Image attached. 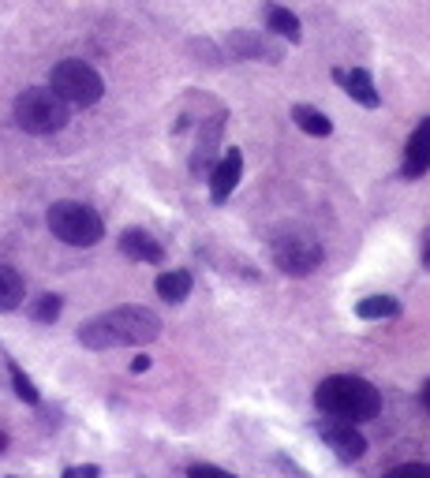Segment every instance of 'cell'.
Here are the masks:
<instances>
[{
    "label": "cell",
    "instance_id": "cell-1",
    "mask_svg": "<svg viewBox=\"0 0 430 478\" xmlns=\"http://www.w3.org/2000/svg\"><path fill=\"white\" fill-rule=\"evenodd\" d=\"M161 337V317L150 307H112L79 329V344L90 352H112V347H139Z\"/></svg>",
    "mask_w": 430,
    "mask_h": 478
},
{
    "label": "cell",
    "instance_id": "cell-2",
    "mask_svg": "<svg viewBox=\"0 0 430 478\" xmlns=\"http://www.w3.org/2000/svg\"><path fill=\"white\" fill-rule=\"evenodd\" d=\"M315 404L322 415L337 419V423H366L382 411V393L371 385L366 377H352V374H333L315 389Z\"/></svg>",
    "mask_w": 430,
    "mask_h": 478
},
{
    "label": "cell",
    "instance_id": "cell-3",
    "mask_svg": "<svg viewBox=\"0 0 430 478\" xmlns=\"http://www.w3.org/2000/svg\"><path fill=\"white\" fill-rule=\"evenodd\" d=\"M72 105L60 102L49 86H30L15 98V123L30 135H53L68 123Z\"/></svg>",
    "mask_w": 430,
    "mask_h": 478
},
{
    "label": "cell",
    "instance_id": "cell-4",
    "mask_svg": "<svg viewBox=\"0 0 430 478\" xmlns=\"http://www.w3.org/2000/svg\"><path fill=\"white\" fill-rule=\"evenodd\" d=\"M49 232L60 239V243H68V247H94L102 236H105V225H102V217L83 206V202H53L49 206Z\"/></svg>",
    "mask_w": 430,
    "mask_h": 478
},
{
    "label": "cell",
    "instance_id": "cell-5",
    "mask_svg": "<svg viewBox=\"0 0 430 478\" xmlns=\"http://www.w3.org/2000/svg\"><path fill=\"white\" fill-rule=\"evenodd\" d=\"M49 90L56 93L60 102H68L75 109H90V105L102 102L105 83H102V75L94 68H90V63H83V60H60L56 68L49 72Z\"/></svg>",
    "mask_w": 430,
    "mask_h": 478
},
{
    "label": "cell",
    "instance_id": "cell-6",
    "mask_svg": "<svg viewBox=\"0 0 430 478\" xmlns=\"http://www.w3.org/2000/svg\"><path fill=\"white\" fill-rule=\"evenodd\" d=\"M322 247L311 239V236H303V232H292V236H281L278 243H273V262H278L281 273L288 277H307V273H315L322 266Z\"/></svg>",
    "mask_w": 430,
    "mask_h": 478
},
{
    "label": "cell",
    "instance_id": "cell-7",
    "mask_svg": "<svg viewBox=\"0 0 430 478\" xmlns=\"http://www.w3.org/2000/svg\"><path fill=\"white\" fill-rule=\"evenodd\" d=\"M318 434H322V441L329 444V449L337 453V460H359L363 453H366V441H363V434L352 426V423H337V419H329V423H322L318 426Z\"/></svg>",
    "mask_w": 430,
    "mask_h": 478
},
{
    "label": "cell",
    "instance_id": "cell-8",
    "mask_svg": "<svg viewBox=\"0 0 430 478\" xmlns=\"http://www.w3.org/2000/svg\"><path fill=\"white\" fill-rule=\"evenodd\" d=\"M239 176H243V153L232 146L221 161H218V169H213V176H210V199L213 202H229V195L236 190V183H239Z\"/></svg>",
    "mask_w": 430,
    "mask_h": 478
},
{
    "label": "cell",
    "instance_id": "cell-9",
    "mask_svg": "<svg viewBox=\"0 0 430 478\" xmlns=\"http://www.w3.org/2000/svg\"><path fill=\"white\" fill-rule=\"evenodd\" d=\"M430 172V116L412 132L405 146V180H419Z\"/></svg>",
    "mask_w": 430,
    "mask_h": 478
},
{
    "label": "cell",
    "instance_id": "cell-10",
    "mask_svg": "<svg viewBox=\"0 0 430 478\" xmlns=\"http://www.w3.org/2000/svg\"><path fill=\"white\" fill-rule=\"evenodd\" d=\"M120 250H124L132 262H150V266H158L165 259L161 243L153 239L150 232H142V229H128L124 236H120Z\"/></svg>",
    "mask_w": 430,
    "mask_h": 478
},
{
    "label": "cell",
    "instance_id": "cell-11",
    "mask_svg": "<svg viewBox=\"0 0 430 478\" xmlns=\"http://www.w3.org/2000/svg\"><path fill=\"white\" fill-rule=\"evenodd\" d=\"M341 86H345V93H348V98H352V102H359L363 109H378V105H382V93L375 90V79H371V72L352 68V72H345Z\"/></svg>",
    "mask_w": 430,
    "mask_h": 478
},
{
    "label": "cell",
    "instance_id": "cell-12",
    "mask_svg": "<svg viewBox=\"0 0 430 478\" xmlns=\"http://www.w3.org/2000/svg\"><path fill=\"white\" fill-rule=\"evenodd\" d=\"M229 49L236 53V56H266L269 63H278L281 60V49L278 45H269L266 38H259V34H248V30H236V34L229 38Z\"/></svg>",
    "mask_w": 430,
    "mask_h": 478
},
{
    "label": "cell",
    "instance_id": "cell-13",
    "mask_svg": "<svg viewBox=\"0 0 430 478\" xmlns=\"http://www.w3.org/2000/svg\"><path fill=\"white\" fill-rule=\"evenodd\" d=\"M191 273L188 269H165L158 280H153V288H158V296L165 299V303H183L191 296Z\"/></svg>",
    "mask_w": 430,
    "mask_h": 478
},
{
    "label": "cell",
    "instance_id": "cell-14",
    "mask_svg": "<svg viewBox=\"0 0 430 478\" xmlns=\"http://www.w3.org/2000/svg\"><path fill=\"white\" fill-rule=\"evenodd\" d=\"M396 314H401V303L393 296H366L356 303V317H363V322H386V317H396Z\"/></svg>",
    "mask_w": 430,
    "mask_h": 478
},
{
    "label": "cell",
    "instance_id": "cell-15",
    "mask_svg": "<svg viewBox=\"0 0 430 478\" xmlns=\"http://www.w3.org/2000/svg\"><path fill=\"white\" fill-rule=\"evenodd\" d=\"M292 120H296V127H299V132L315 135V139H326V135L333 132L329 116H326V112H318L315 105H292Z\"/></svg>",
    "mask_w": 430,
    "mask_h": 478
},
{
    "label": "cell",
    "instance_id": "cell-16",
    "mask_svg": "<svg viewBox=\"0 0 430 478\" xmlns=\"http://www.w3.org/2000/svg\"><path fill=\"white\" fill-rule=\"evenodd\" d=\"M266 26L273 30V34L288 38V42H299V38H303V34H299V19H296L288 8H278V5L266 8Z\"/></svg>",
    "mask_w": 430,
    "mask_h": 478
},
{
    "label": "cell",
    "instance_id": "cell-17",
    "mask_svg": "<svg viewBox=\"0 0 430 478\" xmlns=\"http://www.w3.org/2000/svg\"><path fill=\"white\" fill-rule=\"evenodd\" d=\"M23 303V277L12 266H0V314Z\"/></svg>",
    "mask_w": 430,
    "mask_h": 478
},
{
    "label": "cell",
    "instance_id": "cell-18",
    "mask_svg": "<svg viewBox=\"0 0 430 478\" xmlns=\"http://www.w3.org/2000/svg\"><path fill=\"white\" fill-rule=\"evenodd\" d=\"M60 296H42L34 307H30V317H34V322H42V326H53L56 317H60Z\"/></svg>",
    "mask_w": 430,
    "mask_h": 478
},
{
    "label": "cell",
    "instance_id": "cell-19",
    "mask_svg": "<svg viewBox=\"0 0 430 478\" xmlns=\"http://www.w3.org/2000/svg\"><path fill=\"white\" fill-rule=\"evenodd\" d=\"M12 385H15V393H19V400H26V404H38V389H34V381H30L19 366H12Z\"/></svg>",
    "mask_w": 430,
    "mask_h": 478
},
{
    "label": "cell",
    "instance_id": "cell-20",
    "mask_svg": "<svg viewBox=\"0 0 430 478\" xmlns=\"http://www.w3.org/2000/svg\"><path fill=\"white\" fill-rule=\"evenodd\" d=\"M386 478H430V463H401V467H393Z\"/></svg>",
    "mask_w": 430,
    "mask_h": 478
},
{
    "label": "cell",
    "instance_id": "cell-21",
    "mask_svg": "<svg viewBox=\"0 0 430 478\" xmlns=\"http://www.w3.org/2000/svg\"><path fill=\"white\" fill-rule=\"evenodd\" d=\"M188 478H236V474H229V471H221V467H213V463H195V467L188 471Z\"/></svg>",
    "mask_w": 430,
    "mask_h": 478
},
{
    "label": "cell",
    "instance_id": "cell-22",
    "mask_svg": "<svg viewBox=\"0 0 430 478\" xmlns=\"http://www.w3.org/2000/svg\"><path fill=\"white\" fill-rule=\"evenodd\" d=\"M142 370H150V359H146V356H139V359L132 363V374H142Z\"/></svg>",
    "mask_w": 430,
    "mask_h": 478
},
{
    "label": "cell",
    "instance_id": "cell-23",
    "mask_svg": "<svg viewBox=\"0 0 430 478\" xmlns=\"http://www.w3.org/2000/svg\"><path fill=\"white\" fill-rule=\"evenodd\" d=\"M423 266L430 269V232H426V239H423Z\"/></svg>",
    "mask_w": 430,
    "mask_h": 478
},
{
    "label": "cell",
    "instance_id": "cell-24",
    "mask_svg": "<svg viewBox=\"0 0 430 478\" xmlns=\"http://www.w3.org/2000/svg\"><path fill=\"white\" fill-rule=\"evenodd\" d=\"M423 404H426V411H430V381L423 385Z\"/></svg>",
    "mask_w": 430,
    "mask_h": 478
},
{
    "label": "cell",
    "instance_id": "cell-25",
    "mask_svg": "<svg viewBox=\"0 0 430 478\" xmlns=\"http://www.w3.org/2000/svg\"><path fill=\"white\" fill-rule=\"evenodd\" d=\"M0 453H8V434L0 430Z\"/></svg>",
    "mask_w": 430,
    "mask_h": 478
},
{
    "label": "cell",
    "instance_id": "cell-26",
    "mask_svg": "<svg viewBox=\"0 0 430 478\" xmlns=\"http://www.w3.org/2000/svg\"><path fill=\"white\" fill-rule=\"evenodd\" d=\"M64 478H83V474H79V471H68V474H64Z\"/></svg>",
    "mask_w": 430,
    "mask_h": 478
}]
</instances>
